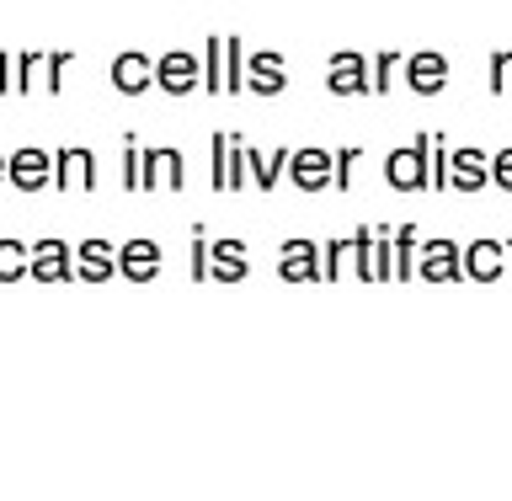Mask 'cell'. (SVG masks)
I'll use <instances>...</instances> for the list:
<instances>
[{"label": "cell", "mask_w": 512, "mask_h": 501, "mask_svg": "<svg viewBox=\"0 0 512 501\" xmlns=\"http://www.w3.org/2000/svg\"><path fill=\"white\" fill-rule=\"evenodd\" d=\"M27 278L32 283H70L75 278V246H64L59 235H43L38 246H27Z\"/></svg>", "instance_id": "2"}, {"label": "cell", "mask_w": 512, "mask_h": 501, "mask_svg": "<svg viewBox=\"0 0 512 501\" xmlns=\"http://www.w3.org/2000/svg\"><path fill=\"white\" fill-rule=\"evenodd\" d=\"M155 86L166 96H187L192 86H203V64L187 54V48H171V54L155 59Z\"/></svg>", "instance_id": "8"}, {"label": "cell", "mask_w": 512, "mask_h": 501, "mask_svg": "<svg viewBox=\"0 0 512 501\" xmlns=\"http://www.w3.org/2000/svg\"><path fill=\"white\" fill-rule=\"evenodd\" d=\"M112 86H118L123 96H139L155 86V59L139 54V48H123L118 59H112Z\"/></svg>", "instance_id": "13"}, {"label": "cell", "mask_w": 512, "mask_h": 501, "mask_svg": "<svg viewBox=\"0 0 512 501\" xmlns=\"http://www.w3.org/2000/svg\"><path fill=\"white\" fill-rule=\"evenodd\" d=\"M22 278H27V246L0 235V283H22Z\"/></svg>", "instance_id": "22"}, {"label": "cell", "mask_w": 512, "mask_h": 501, "mask_svg": "<svg viewBox=\"0 0 512 501\" xmlns=\"http://www.w3.org/2000/svg\"><path fill=\"white\" fill-rule=\"evenodd\" d=\"M0 182H6V155H0Z\"/></svg>", "instance_id": "38"}, {"label": "cell", "mask_w": 512, "mask_h": 501, "mask_svg": "<svg viewBox=\"0 0 512 501\" xmlns=\"http://www.w3.org/2000/svg\"><path fill=\"white\" fill-rule=\"evenodd\" d=\"M326 91L331 96H363L368 91V59L363 54H331V70H326Z\"/></svg>", "instance_id": "15"}, {"label": "cell", "mask_w": 512, "mask_h": 501, "mask_svg": "<svg viewBox=\"0 0 512 501\" xmlns=\"http://www.w3.org/2000/svg\"><path fill=\"white\" fill-rule=\"evenodd\" d=\"M70 59H75L70 48H54V54H43V75H48L43 86H48V91H64V70H70Z\"/></svg>", "instance_id": "32"}, {"label": "cell", "mask_w": 512, "mask_h": 501, "mask_svg": "<svg viewBox=\"0 0 512 501\" xmlns=\"http://www.w3.org/2000/svg\"><path fill=\"white\" fill-rule=\"evenodd\" d=\"M416 251H422V230H416V224H400V230H395V240H390L395 278H416Z\"/></svg>", "instance_id": "20"}, {"label": "cell", "mask_w": 512, "mask_h": 501, "mask_svg": "<svg viewBox=\"0 0 512 501\" xmlns=\"http://www.w3.org/2000/svg\"><path fill=\"white\" fill-rule=\"evenodd\" d=\"M203 91L208 96H224V38H208L203 43Z\"/></svg>", "instance_id": "21"}, {"label": "cell", "mask_w": 512, "mask_h": 501, "mask_svg": "<svg viewBox=\"0 0 512 501\" xmlns=\"http://www.w3.org/2000/svg\"><path fill=\"white\" fill-rule=\"evenodd\" d=\"M491 187V155L475 144H454L448 150V192H480Z\"/></svg>", "instance_id": "5"}, {"label": "cell", "mask_w": 512, "mask_h": 501, "mask_svg": "<svg viewBox=\"0 0 512 501\" xmlns=\"http://www.w3.org/2000/svg\"><path fill=\"white\" fill-rule=\"evenodd\" d=\"M459 262H464V278L470 283H496L507 272L502 240H470V251H459Z\"/></svg>", "instance_id": "14"}, {"label": "cell", "mask_w": 512, "mask_h": 501, "mask_svg": "<svg viewBox=\"0 0 512 501\" xmlns=\"http://www.w3.org/2000/svg\"><path fill=\"white\" fill-rule=\"evenodd\" d=\"M139 134H123V187L128 192H139Z\"/></svg>", "instance_id": "33"}, {"label": "cell", "mask_w": 512, "mask_h": 501, "mask_svg": "<svg viewBox=\"0 0 512 501\" xmlns=\"http://www.w3.org/2000/svg\"><path fill=\"white\" fill-rule=\"evenodd\" d=\"M491 80H486V86H491V96H502L507 91V75H512V54H507V48H496V54H491V70H486Z\"/></svg>", "instance_id": "34"}, {"label": "cell", "mask_w": 512, "mask_h": 501, "mask_svg": "<svg viewBox=\"0 0 512 501\" xmlns=\"http://www.w3.org/2000/svg\"><path fill=\"white\" fill-rule=\"evenodd\" d=\"M208 155H214V192L246 187V139H240L235 128H219L214 144H208Z\"/></svg>", "instance_id": "3"}, {"label": "cell", "mask_w": 512, "mask_h": 501, "mask_svg": "<svg viewBox=\"0 0 512 501\" xmlns=\"http://www.w3.org/2000/svg\"><path fill=\"white\" fill-rule=\"evenodd\" d=\"M187 272H192V283H208V230H203V224H192V256H187Z\"/></svg>", "instance_id": "30"}, {"label": "cell", "mask_w": 512, "mask_h": 501, "mask_svg": "<svg viewBox=\"0 0 512 501\" xmlns=\"http://www.w3.org/2000/svg\"><path fill=\"white\" fill-rule=\"evenodd\" d=\"M459 251L454 240H427L422 251H416V278H427V283H464V262H459Z\"/></svg>", "instance_id": "7"}, {"label": "cell", "mask_w": 512, "mask_h": 501, "mask_svg": "<svg viewBox=\"0 0 512 501\" xmlns=\"http://www.w3.org/2000/svg\"><path fill=\"white\" fill-rule=\"evenodd\" d=\"M224 91H246V43L224 38Z\"/></svg>", "instance_id": "24"}, {"label": "cell", "mask_w": 512, "mask_h": 501, "mask_svg": "<svg viewBox=\"0 0 512 501\" xmlns=\"http://www.w3.org/2000/svg\"><path fill=\"white\" fill-rule=\"evenodd\" d=\"M358 155H363L358 144H347V150H331V187H342V192L352 187V166H358Z\"/></svg>", "instance_id": "31"}, {"label": "cell", "mask_w": 512, "mask_h": 501, "mask_svg": "<svg viewBox=\"0 0 512 501\" xmlns=\"http://www.w3.org/2000/svg\"><path fill=\"white\" fill-rule=\"evenodd\" d=\"M400 75H406V86L416 96H438L448 86V59L438 54V48H422V54H406L400 59Z\"/></svg>", "instance_id": "9"}, {"label": "cell", "mask_w": 512, "mask_h": 501, "mask_svg": "<svg viewBox=\"0 0 512 501\" xmlns=\"http://www.w3.org/2000/svg\"><path fill=\"white\" fill-rule=\"evenodd\" d=\"M246 272H251L246 240L224 235V240H214V246H208V278H214V283H246Z\"/></svg>", "instance_id": "12"}, {"label": "cell", "mask_w": 512, "mask_h": 501, "mask_svg": "<svg viewBox=\"0 0 512 501\" xmlns=\"http://www.w3.org/2000/svg\"><path fill=\"white\" fill-rule=\"evenodd\" d=\"M502 256H507V267H512V235L502 240Z\"/></svg>", "instance_id": "37"}, {"label": "cell", "mask_w": 512, "mask_h": 501, "mask_svg": "<svg viewBox=\"0 0 512 501\" xmlns=\"http://www.w3.org/2000/svg\"><path fill=\"white\" fill-rule=\"evenodd\" d=\"M347 256H352V246H347L342 235H336V240H326V246H320V283H336V278H342Z\"/></svg>", "instance_id": "27"}, {"label": "cell", "mask_w": 512, "mask_h": 501, "mask_svg": "<svg viewBox=\"0 0 512 501\" xmlns=\"http://www.w3.org/2000/svg\"><path fill=\"white\" fill-rule=\"evenodd\" d=\"M43 70V54L38 48H22V54H11V91L22 96V91H32V75Z\"/></svg>", "instance_id": "26"}, {"label": "cell", "mask_w": 512, "mask_h": 501, "mask_svg": "<svg viewBox=\"0 0 512 501\" xmlns=\"http://www.w3.org/2000/svg\"><path fill=\"white\" fill-rule=\"evenodd\" d=\"M448 144L443 134H432V150H427V187H438V192H448Z\"/></svg>", "instance_id": "28"}, {"label": "cell", "mask_w": 512, "mask_h": 501, "mask_svg": "<svg viewBox=\"0 0 512 501\" xmlns=\"http://www.w3.org/2000/svg\"><path fill=\"white\" fill-rule=\"evenodd\" d=\"M6 182L16 192H43L48 182H54V155L38 150V144H22V150L6 155Z\"/></svg>", "instance_id": "4"}, {"label": "cell", "mask_w": 512, "mask_h": 501, "mask_svg": "<svg viewBox=\"0 0 512 501\" xmlns=\"http://www.w3.org/2000/svg\"><path fill=\"white\" fill-rule=\"evenodd\" d=\"M347 246H352V262H358V278H363V283H374V224L352 230V235H347Z\"/></svg>", "instance_id": "25"}, {"label": "cell", "mask_w": 512, "mask_h": 501, "mask_svg": "<svg viewBox=\"0 0 512 501\" xmlns=\"http://www.w3.org/2000/svg\"><path fill=\"white\" fill-rule=\"evenodd\" d=\"M288 176H294L299 192H326L331 187V150H320V144L288 150Z\"/></svg>", "instance_id": "10"}, {"label": "cell", "mask_w": 512, "mask_h": 501, "mask_svg": "<svg viewBox=\"0 0 512 501\" xmlns=\"http://www.w3.org/2000/svg\"><path fill=\"white\" fill-rule=\"evenodd\" d=\"M283 86H288V75H283V59L272 54V48H256V54H246V91L278 96Z\"/></svg>", "instance_id": "17"}, {"label": "cell", "mask_w": 512, "mask_h": 501, "mask_svg": "<svg viewBox=\"0 0 512 501\" xmlns=\"http://www.w3.org/2000/svg\"><path fill=\"white\" fill-rule=\"evenodd\" d=\"M390 240H395V230H384V224H374V283H390V278H395Z\"/></svg>", "instance_id": "29"}, {"label": "cell", "mask_w": 512, "mask_h": 501, "mask_svg": "<svg viewBox=\"0 0 512 501\" xmlns=\"http://www.w3.org/2000/svg\"><path fill=\"white\" fill-rule=\"evenodd\" d=\"M75 278H80V283H107V278H118V246H107V240L86 235V240L75 246Z\"/></svg>", "instance_id": "11"}, {"label": "cell", "mask_w": 512, "mask_h": 501, "mask_svg": "<svg viewBox=\"0 0 512 501\" xmlns=\"http://www.w3.org/2000/svg\"><path fill=\"white\" fill-rule=\"evenodd\" d=\"M0 91H11V54L0 48Z\"/></svg>", "instance_id": "36"}, {"label": "cell", "mask_w": 512, "mask_h": 501, "mask_svg": "<svg viewBox=\"0 0 512 501\" xmlns=\"http://www.w3.org/2000/svg\"><path fill=\"white\" fill-rule=\"evenodd\" d=\"M54 155V192H75V187H96V155L91 150H80V144H59V150H48Z\"/></svg>", "instance_id": "6"}, {"label": "cell", "mask_w": 512, "mask_h": 501, "mask_svg": "<svg viewBox=\"0 0 512 501\" xmlns=\"http://www.w3.org/2000/svg\"><path fill=\"white\" fill-rule=\"evenodd\" d=\"M491 187H502L507 198H512V144H507V150H496V155H491Z\"/></svg>", "instance_id": "35"}, {"label": "cell", "mask_w": 512, "mask_h": 501, "mask_svg": "<svg viewBox=\"0 0 512 501\" xmlns=\"http://www.w3.org/2000/svg\"><path fill=\"white\" fill-rule=\"evenodd\" d=\"M400 59H406V54H390V48H384V54L368 64V91H374V96H390L395 75H400Z\"/></svg>", "instance_id": "23"}, {"label": "cell", "mask_w": 512, "mask_h": 501, "mask_svg": "<svg viewBox=\"0 0 512 501\" xmlns=\"http://www.w3.org/2000/svg\"><path fill=\"white\" fill-rule=\"evenodd\" d=\"M283 171H288V150H256V144H246V176L256 182V192H272Z\"/></svg>", "instance_id": "19"}, {"label": "cell", "mask_w": 512, "mask_h": 501, "mask_svg": "<svg viewBox=\"0 0 512 501\" xmlns=\"http://www.w3.org/2000/svg\"><path fill=\"white\" fill-rule=\"evenodd\" d=\"M155 272H160V246H155V240L134 235L128 246H118V278H128V283H150Z\"/></svg>", "instance_id": "16"}, {"label": "cell", "mask_w": 512, "mask_h": 501, "mask_svg": "<svg viewBox=\"0 0 512 501\" xmlns=\"http://www.w3.org/2000/svg\"><path fill=\"white\" fill-rule=\"evenodd\" d=\"M278 272L288 283H320V246L315 240H288L278 256Z\"/></svg>", "instance_id": "18"}, {"label": "cell", "mask_w": 512, "mask_h": 501, "mask_svg": "<svg viewBox=\"0 0 512 501\" xmlns=\"http://www.w3.org/2000/svg\"><path fill=\"white\" fill-rule=\"evenodd\" d=\"M427 150H432V134H416L411 144H395L384 155V182L395 192H422L427 187Z\"/></svg>", "instance_id": "1"}]
</instances>
